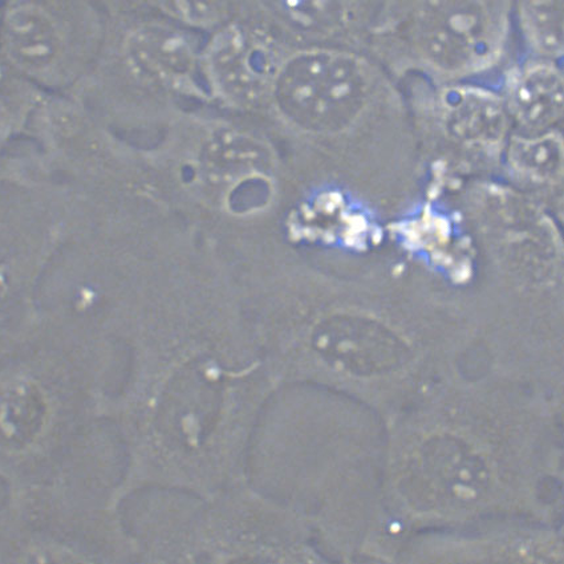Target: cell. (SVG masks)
<instances>
[{"mask_svg":"<svg viewBox=\"0 0 564 564\" xmlns=\"http://www.w3.org/2000/svg\"><path fill=\"white\" fill-rule=\"evenodd\" d=\"M516 30L513 0H381L366 50L384 67L458 83L501 64Z\"/></svg>","mask_w":564,"mask_h":564,"instance_id":"7a4b0ae2","label":"cell"},{"mask_svg":"<svg viewBox=\"0 0 564 564\" xmlns=\"http://www.w3.org/2000/svg\"><path fill=\"white\" fill-rule=\"evenodd\" d=\"M516 28L531 56L562 61L563 0H513Z\"/></svg>","mask_w":564,"mask_h":564,"instance_id":"4fadbf2b","label":"cell"},{"mask_svg":"<svg viewBox=\"0 0 564 564\" xmlns=\"http://www.w3.org/2000/svg\"><path fill=\"white\" fill-rule=\"evenodd\" d=\"M417 479L441 502L475 501L488 485L482 459L463 441L438 437L420 453Z\"/></svg>","mask_w":564,"mask_h":564,"instance_id":"30bf717a","label":"cell"},{"mask_svg":"<svg viewBox=\"0 0 564 564\" xmlns=\"http://www.w3.org/2000/svg\"><path fill=\"white\" fill-rule=\"evenodd\" d=\"M108 17L153 15L209 34L236 17L235 0H99Z\"/></svg>","mask_w":564,"mask_h":564,"instance_id":"7c38bea8","label":"cell"},{"mask_svg":"<svg viewBox=\"0 0 564 564\" xmlns=\"http://www.w3.org/2000/svg\"><path fill=\"white\" fill-rule=\"evenodd\" d=\"M434 126L452 144L491 151L508 139L510 119L502 97L491 90L447 83L432 104Z\"/></svg>","mask_w":564,"mask_h":564,"instance_id":"ba28073f","label":"cell"},{"mask_svg":"<svg viewBox=\"0 0 564 564\" xmlns=\"http://www.w3.org/2000/svg\"><path fill=\"white\" fill-rule=\"evenodd\" d=\"M509 164L517 172L536 181L561 177L563 140L557 129L538 134H517L508 145Z\"/></svg>","mask_w":564,"mask_h":564,"instance_id":"5bb4252c","label":"cell"},{"mask_svg":"<svg viewBox=\"0 0 564 564\" xmlns=\"http://www.w3.org/2000/svg\"><path fill=\"white\" fill-rule=\"evenodd\" d=\"M510 122L524 134L554 131L563 119L564 87L560 61L531 56L509 77L502 97Z\"/></svg>","mask_w":564,"mask_h":564,"instance_id":"9c48e42d","label":"cell"},{"mask_svg":"<svg viewBox=\"0 0 564 564\" xmlns=\"http://www.w3.org/2000/svg\"><path fill=\"white\" fill-rule=\"evenodd\" d=\"M206 34L153 15L108 17L86 77L148 94L207 95L200 54Z\"/></svg>","mask_w":564,"mask_h":564,"instance_id":"277c9868","label":"cell"},{"mask_svg":"<svg viewBox=\"0 0 564 564\" xmlns=\"http://www.w3.org/2000/svg\"><path fill=\"white\" fill-rule=\"evenodd\" d=\"M8 74H11L8 68H6L4 63L2 61V55H0V77H3Z\"/></svg>","mask_w":564,"mask_h":564,"instance_id":"2e32d148","label":"cell"},{"mask_svg":"<svg viewBox=\"0 0 564 564\" xmlns=\"http://www.w3.org/2000/svg\"><path fill=\"white\" fill-rule=\"evenodd\" d=\"M286 48L257 25L232 18L205 36L200 68L207 94L232 109H263Z\"/></svg>","mask_w":564,"mask_h":564,"instance_id":"8992f818","label":"cell"},{"mask_svg":"<svg viewBox=\"0 0 564 564\" xmlns=\"http://www.w3.org/2000/svg\"><path fill=\"white\" fill-rule=\"evenodd\" d=\"M198 161L210 181L238 184L268 172L272 151L261 135L235 126L217 124L207 128L200 138Z\"/></svg>","mask_w":564,"mask_h":564,"instance_id":"8fae6325","label":"cell"},{"mask_svg":"<svg viewBox=\"0 0 564 564\" xmlns=\"http://www.w3.org/2000/svg\"><path fill=\"white\" fill-rule=\"evenodd\" d=\"M314 343L324 358L360 376L397 371L410 354L392 329L362 316L339 315L324 321L315 330Z\"/></svg>","mask_w":564,"mask_h":564,"instance_id":"52a82bcc","label":"cell"},{"mask_svg":"<svg viewBox=\"0 0 564 564\" xmlns=\"http://www.w3.org/2000/svg\"><path fill=\"white\" fill-rule=\"evenodd\" d=\"M263 109L290 133L315 142L387 134L401 122L386 67L351 47L284 50Z\"/></svg>","mask_w":564,"mask_h":564,"instance_id":"6da1fadb","label":"cell"},{"mask_svg":"<svg viewBox=\"0 0 564 564\" xmlns=\"http://www.w3.org/2000/svg\"><path fill=\"white\" fill-rule=\"evenodd\" d=\"M236 17L288 47L366 50L381 0H235Z\"/></svg>","mask_w":564,"mask_h":564,"instance_id":"5b68a950","label":"cell"},{"mask_svg":"<svg viewBox=\"0 0 564 564\" xmlns=\"http://www.w3.org/2000/svg\"><path fill=\"white\" fill-rule=\"evenodd\" d=\"M24 82L8 74L0 77V140H3L21 120L29 102L22 86Z\"/></svg>","mask_w":564,"mask_h":564,"instance_id":"9a60e30c","label":"cell"},{"mask_svg":"<svg viewBox=\"0 0 564 564\" xmlns=\"http://www.w3.org/2000/svg\"><path fill=\"white\" fill-rule=\"evenodd\" d=\"M107 24L99 0H0V55L29 84L75 86L94 66Z\"/></svg>","mask_w":564,"mask_h":564,"instance_id":"3957f363","label":"cell"}]
</instances>
